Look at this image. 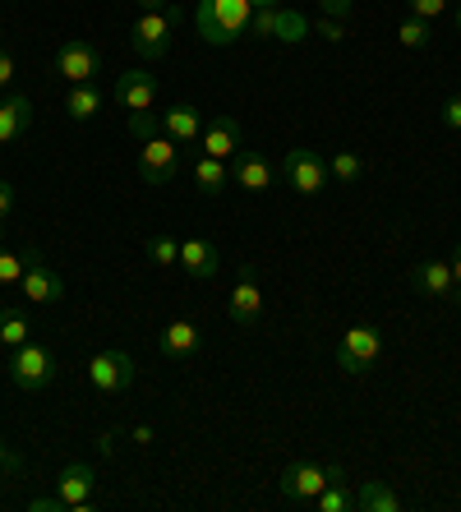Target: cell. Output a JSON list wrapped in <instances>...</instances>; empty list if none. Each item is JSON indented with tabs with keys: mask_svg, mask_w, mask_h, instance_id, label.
Segmentation results:
<instances>
[{
	"mask_svg": "<svg viewBox=\"0 0 461 512\" xmlns=\"http://www.w3.org/2000/svg\"><path fill=\"white\" fill-rule=\"evenodd\" d=\"M185 24V10L180 5H166V10H143L130 28V47L139 60H162L171 51V33Z\"/></svg>",
	"mask_w": 461,
	"mask_h": 512,
	"instance_id": "6da1fadb",
	"label": "cell"
},
{
	"mask_svg": "<svg viewBox=\"0 0 461 512\" xmlns=\"http://www.w3.org/2000/svg\"><path fill=\"white\" fill-rule=\"evenodd\" d=\"M249 10H254V0H203L199 5V28L203 37L213 42V47H226V42H236L249 24Z\"/></svg>",
	"mask_w": 461,
	"mask_h": 512,
	"instance_id": "7a4b0ae2",
	"label": "cell"
},
{
	"mask_svg": "<svg viewBox=\"0 0 461 512\" xmlns=\"http://www.w3.org/2000/svg\"><path fill=\"white\" fill-rule=\"evenodd\" d=\"M51 379H56V356H51L42 342H24L10 356V383L14 388H24V393H42Z\"/></svg>",
	"mask_w": 461,
	"mask_h": 512,
	"instance_id": "3957f363",
	"label": "cell"
},
{
	"mask_svg": "<svg viewBox=\"0 0 461 512\" xmlns=\"http://www.w3.org/2000/svg\"><path fill=\"white\" fill-rule=\"evenodd\" d=\"M379 351H383V333H379V328H374V323H355L351 333H342V346H337V365H342L351 379H360V374L374 370Z\"/></svg>",
	"mask_w": 461,
	"mask_h": 512,
	"instance_id": "277c9868",
	"label": "cell"
},
{
	"mask_svg": "<svg viewBox=\"0 0 461 512\" xmlns=\"http://www.w3.org/2000/svg\"><path fill=\"white\" fill-rule=\"evenodd\" d=\"M88 383H93V393L102 397H120L125 388L134 383V360L130 351H120V346H107V351H97L88 360Z\"/></svg>",
	"mask_w": 461,
	"mask_h": 512,
	"instance_id": "5b68a950",
	"label": "cell"
},
{
	"mask_svg": "<svg viewBox=\"0 0 461 512\" xmlns=\"http://www.w3.org/2000/svg\"><path fill=\"white\" fill-rule=\"evenodd\" d=\"M282 176H286V185L296 194H305V199L328 190V162H323L319 148H291L282 162Z\"/></svg>",
	"mask_w": 461,
	"mask_h": 512,
	"instance_id": "8992f818",
	"label": "cell"
},
{
	"mask_svg": "<svg viewBox=\"0 0 461 512\" xmlns=\"http://www.w3.org/2000/svg\"><path fill=\"white\" fill-rule=\"evenodd\" d=\"M19 291H24L33 305H56V300H65V282H60V273L42 259V250H33V245L24 250V282H19Z\"/></svg>",
	"mask_w": 461,
	"mask_h": 512,
	"instance_id": "52a82bcc",
	"label": "cell"
},
{
	"mask_svg": "<svg viewBox=\"0 0 461 512\" xmlns=\"http://www.w3.org/2000/svg\"><path fill=\"white\" fill-rule=\"evenodd\" d=\"M332 480V466H319V462H291L277 480L286 503H314L323 494V485Z\"/></svg>",
	"mask_w": 461,
	"mask_h": 512,
	"instance_id": "ba28073f",
	"label": "cell"
},
{
	"mask_svg": "<svg viewBox=\"0 0 461 512\" xmlns=\"http://www.w3.org/2000/svg\"><path fill=\"white\" fill-rule=\"evenodd\" d=\"M56 74L65 79V84H93L97 74H102V51L88 47V42H79V37H70V42H60L56 51Z\"/></svg>",
	"mask_w": 461,
	"mask_h": 512,
	"instance_id": "9c48e42d",
	"label": "cell"
},
{
	"mask_svg": "<svg viewBox=\"0 0 461 512\" xmlns=\"http://www.w3.org/2000/svg\"><path fill=\"white\" fill-rule=\"evenodd\" d=\"M180 171V143L157 134V139H143V153H139V176L143 185H166V180Z\"/></svg>",
	"mask_w": 461,
	"mask_h": 512,
	"instance_id": "30bf717a",
	"label": "cell"
},
{
	"mask_svg": "<svg viewBox=\"0 0 461 512\" xmlns=\"http://www.w3.org/2000/svg\"><path fill=\"white\" fill-rule=\"evenodd\" d=\"M226 310H231V323H240V328H254L263 314V291H259V277H254V268H240V282L231 286V300H226Z\"/></svg>",
	"mask_w": 461,
	"mask_h": 512,
	"instance_id": "8fae6325",
	"label": "cell"
},
{
	"mask_svg": "<svg viewBox=\"0 0 461 512\" xmlns=\"http://www.w3.org/2000/svg\"><path fill=\"white\" fill-rule=\"evenodd\" d=\"M116 102H120V111H153L157 107V74H148V70H125L116 79Z\"/></svg>",
	"mask_w": 461,
	"mask_h": 512,
	"instance_id": "7c38bea8",
	"label": "cell"
},
{
	"mask_svg": "<svg viewBox=\"0 0 461 512\" xmlns=\"http://www.w3.org/2000/svg\"><path fill=\"white\" fill-rule=\"evenodd\" d=\"M240 120L231 116H213V120H203V134H199V148L208 157H217V162H231V157L240 153Z\"/></svg>",
	"mask_w": 461,
	"mask_h": 512,
	"instance_id": "4fadbf2b",
	"label": "cell"
},
{
	"mask_svg": "<svg viewBox=\"0 0 461 512\" xmlns=\"http://www.w3.org/2000/svg\"><path fill=\"white\" fill-rule=\"evenodd\" d=\"M93 485H97L93 466H83V462L65 466L60 480H56V494H60V503H65V512H88V503H93Z\"/></svg>",
	"mask_w": 461,
	"mask_h": 512,
	"instance_id": "5bb4252c",
	"label": "cell"
},
{
	"mask_svg": "<svg viewBox=\"0 0 461 512\" xmlns=\"http://www.w3.org/2000/svg\"><path fill=\"white\" fill-rule=\"evenodd\" d=\"M277 180V171H272V162L263 153H249V148H240L236 157H231V185H240L245 194H263Z\"/></svg>",
	"mask_w": 461,
	"mask_h": 512,
	"instance_id": "9a60e30c",
	"label": "cell"
},
{
	"mask_svg": "<svg viewBox=\"0 0 461 512\" xmlns=\"http://www.w3.org/2000/svg\"><path fill=\"white\" fill-rule=\"evenodd\" d=\"M162 356L166 360H176V365H185V360H194L199 356V346H203V333H199V323H190V319H171L162 328Z\"/></svg>",
	"mask_w": 461,
	"mask_h": 512,
	"instance_id": "2e32d148",
	"label": "cell"
},
{
	"mask_svg": "<svg viewBox=\"0 0 461 512\" xmlns=\"http://www.w3.org/2000/svg\"><path fill=\"white\" fill-rule=\"evenodd\" d=\"M411 286L429 300H452V263L448 259H420L411 268Z\"/></svg>",
	"mask_w": 461,
	"mask_h": 512,
	"instance_id": "e0dca14e",
	"label": "cell"
},
{
	"mask_svg": "<svg viewBox=\"0 0 461 512\" xmlns=\"http://www.w3.org/2000/svg\"><path fill=\"white\" fill-rule=\"evenodd\" d=\"M180 268L190 277H199V282H208V277H217V268H222V250H217L213 240H180Z\"/></svg>",
	"mask_w": 461,
	"mask_h": 512,
	"instance_id": "ac0fdd59",
	"label": "cell"
},
{
	"mask_svg": "<svg viewBox=\"0 0 461 512\" xmlns=\"http://www.w3.org/2000/svg\"><path fill=\"white\" fill-rule=\"evenodd\" d=\"M162 134H166V139H176L180 148H185V143H199V134H203V111L190 107V102H176L171 111H162Z\"/></svg>",
	"mask_w": 461,
	"mask_h": 512,
	"instance_id": "d6986e66",
	"label": "cell"
},
{
	"mask_svg": "<svg viewBox=\"0 0 461 512\" xmlns=\"http://www.w3.org/2000/svg\"><path fill=\"white\" fill-rule=\"evenodd\" d=\"M28 125H33V102H28L24 93H10L0 102V148L14 139H24Z\"/></svg>",
	"mask_w": 461,
	"mask_h": 512,
	"instance_id": "ffe728a7",
	"label": "cell"
},
{
	"mask_svg": "<svg viewBox=\"0 0 461 512\" xmlns=\"http://www.w3.org/2000/svg\"><path fill=\"white\" fill-rule=\"evenodd\" d=\"M194 185H199V194H208V199H217V194L231 185V162H217V157L203 153L199 162H194Z\"/></svg>",
	"mask_w": 461,
	"mask_h": 512,
	"instance_id": "44dd1931",
	"label": "cell"
},
{
	"mask_svg": "<svg viewBox=\"0 0 461 512\" xmlns=\"http://www.w3.org/2000/svg\"><path fill=\"white\" fill-rule=\"evenodd\" d=\"M355 508L360 512H397L402 508V494L392 485H383V480H365L360 494H355Z\"/></svg>",
	"mask_w": 461,
	"mask_h": 512,
	"instance_id": "7402d4cb",
	"label": "cell"
},
{
	"mask_svg": "<svg viewBox=\"0 0 461 512\" xmlns=\"http://www.w3.org/2000/svg\"><path fill=\"white\" fill-rule=\"evenodd\" d=\"M314 512H351L355 499H351V489H346V471L342 466H332V480L323 485V494L314 503H309Z\"/></svg>",
	"mask_w": 461,
	"mask_h": 512,
	"instance_id": "603a6c76",
	"label": "cell"
},
{
	"mask_svg": "<svg viewBox=\"0 0 461 512\" xmlns=\"http://www.w3.org/2000/svg\"><path fill=\"white\" fill-rule=\"evenodd\" d=\"M102 102H107V97H102L97 84H74L70 97H65V116L70 120H93L97 111H102Z\"/></svg>",
	"mask_w": 461,
	"mask_h": 512,
	"instance_id": "cb8c5ba5",
	"label": "cell"
},
{
	"mask_svg": "<svg viewBox=\"0 0 461 512\" xmlns=\"http://www.w3.org/2000/svg\"><path fill=\"white\" fill-rule=\"evenodd\" d=\"M24 342H33V323L24 310H0V346L19 351Z\"/></svg>",
	"mask_w": 461,
	"mask_h": 512,
	"instance_id": "d4e9b609",
	"label": "cell"
},
{
	"mask_svg": "<svg viewBox=\"0 0 461 512\" xmlns=\"http://www.w3.org/2000/svg\"><path fill=\"white\" fill-rule=\"evenodd\" d=\"M328 176L342 180V185H355V180L365 176V162H360V153H351V148H342V153L328 162Z\"/></svg>",
	"mask_w": 461,
	"mask_h": 512,
	"instance_id": "484cf974",
	"label": "cell"
},
{
	"mask_svg": "<svg viewBox=\"0 0 461 512\" xmlns=\"http://www.w3.org/2000/svg\"><path fill=\"white\" fill-rule=\"evenodd\" d=\"M148 259L157 263V268H171V263H180V240L176 236H166V231H157V236H148Z\"/></svg>",
	"mask_w": 461,
	"mask_h": 512,
	"instance_id": "4316f807",
	"label": "cell"
},
{
	"mask_svg": "<svg viewBox=\"0 0 461 512\" xmlns=\"http://www.w3.org/2000/svg\"><path fill=\"white\" fill-rule=\"evenodd\" d=\"M397 42H402L406 51H425L429 42H434V33H429V19H402V28H397Z\"/></svg>",
	"mask_w": 461,
	"mask_h": 512,
	"instance_id": "83f0119b",
	"label": "cell"
},
{
	"mask_svg": "<svg viewBox=\"0 0 461 512\" xmlns=\"http://www.w3.org/2000/svg\"><path fill=\"white\" fill-rule=\"evenodd\" d=\"M24 282V254L0 250V286H19Z\"/></svg>",
	"mask_w": 461,
	"mask_h": 512,
	"instance_id": "f1b7e54d",
	"label": "cell"
},
{
	"mask_svg": "<svg viewBox=\"0 0 461 512\" xmlns=\"http://www.w3.org/2000/svg\"><path fill=\"white\" fill-rule=\"evenodd\" d=\"M130 134H134V139H157V134H162V116H153V111H134V116H130Z\"/></svg>",
	"mask_w": 461,
	"mask_h": 512,
	"instance_id": "f546056e",
	"label": "cell"
},
{
	"mask_svg": "<svg viewBox=\"0 0 461 512\" xmlns=\"http://www.w3.org/2000/svg\"><path fill=\"white\" fill-rule=\"evenodd\" d=\"M406 5H411L415 19H438V14L448 10V0H406Z\"/></svg>",
	"mask_w": 461,
	"mask_h": 512,
	"instance_id": "4dcf8cb0",
	"label": "cell"
},
{
	"mask_svg": "<svg viewBox=\"0 0 461 512\" xmlns=\"http://www.w3.org/2000/svg\"><path fill=\"white\" fill-rule=\"evenodd\" d=\"M28 508L33 512H65V503H60V494H37V499H28Z\"/></svg>",
	"mask_w": 461,
	"mask_h": 512,
	"instance_id": "1f68e13d",
	"label": "cell"
},
{
	"mask_svg": "<svg viewBox=\"0 0 461 512\" xmlns=\"http://www.w3.org/2000/svg\"><path fill=\"white\" fill-rule=\"evenodd\" d=\"M443 125H448V130H461V97H448V102H443Z\"/></svg>",
	"mask_w": 461,
	"mask_h": 512,
	"instance_id": "d6a6232c",
	"label": "cell"
},
{
	"mask_svg": "<svg viewBox=\"0 0 461 512\" xmlns=\"http://www.w3.org/2000/svg\"><path fill=\"white\" fill-rule=\"evenodd\" d=\"M10 208H14V185H10V180H0V227H5Z\"/></svg>",
	"mask_w": 461,
	"mask_h": 512,
	"instance_id": "836d02e7",
	"label": "cell"
},
{
	"mask_svg": "<svg viewBox=\"0 0 461 512\" xmlns=\"http://www.w3.org/2000/svg\"><path fill=\"white\" fill-rule=\"evenodd\" d=\"M19 466H24V462L5 448V439H0V476H5V471H10V476H19Z\"/></svg>",
	"mask_w": 461,
	"mask_h": 512,
	"instance_id": "e575fe53",
	"label": "cell"
},
{
	"mask_svg": "<svg viewBox=\"0 0 461 512\" xmlns=\"http://www.w3.org/2000/svg\"><path fill=\"white\" fill-rule=\"evenodd\" d=\"M10 84H14V56L0 47V88H10Z\"/></svg>",
	"mask_w": 461,
	"mask_h": 512,
	"instance_id": "d590c367",
	"label": "cell"
},
{
	"mask_svg": "<svg viewBox=\"0 0 461 512\" xmlns=\"http://www.w3.org/2000/svg\"><path fill=\"white\" fill-rule=\"evenodd\" d=\"M452 300L461 305V245L452 250Z\"/></svg>",
	"mask_w": 461,
	"mask_h": 512,
	"instance_id": "8d00e7d4",
	"label": "cell"
},
{
	"mask_svg": "<svg viewBox=\"0 0 461 512\" xmlns=\"http://www.w3.org/2000/svg\"><path fill=\"white\" fill-rule=\"evenodd\" d=\"M323 14H328V19H346V14H351V0H323Z\"/></svg>",
	"mask_w": 461,
	"mask_h": 512,
	"instance_id": "74e56055",
	"label": "cell"
},
{
	"mask_svg": "<svg viewBox=\"0 0 461 512\" xmlns=\"http://www.w3.org/2000/svg\"><path fill=\"white\" fill-rule=\"evenodd\" d=\"M319 33L328 37V42H342V37H346V28L337 24V19H323V24H319Z\"/></svg>",
	"mask_w": 461,
	"mask_h": 512,
	"instance_id": "f35d334b",
	"label": "cell"
},
{
	"mask_svg": "<svg viewBox=\"0 0 461 512\" xmlns=\"http://www.w3.org/2000/svg\"><path fill=\"white\" fill-rule=\"evenodd\" d=\"M171 0H139V10H166Z\"/></svg>",
	"mask_w": 461,
	"mask_h": 512,
	"instance_id": "ab89813d",
	"label": "cell"
},
{
	"mask_svg": "<svg viewBox=\"0 0 461 512\" xmlns=\"http://www.w3.org/2000/svg\"><path fill=\"white\" fill-rule=\"evenodd\" d=\"M457 28H461V10H457Z\"/></svg>",
	"mask_w": 461,
	"mask_h": 512,
	"instance_id": "60d3db41",
	"label": "cell"
}]
</instances>
